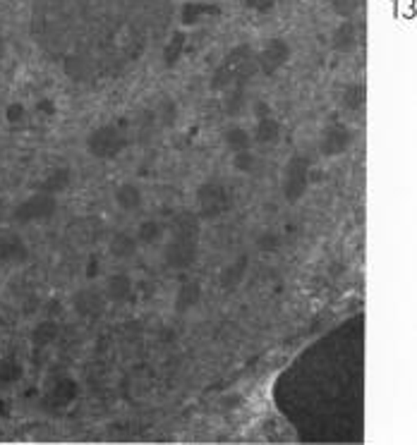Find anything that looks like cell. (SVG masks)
<instances>
[{
  "instance_id": "8",
  "label": "cell",
  "mask_w": 417,
  "mask_h": 445,
  "mask_svg": "<svg viewBox=\"0 0 417 445\" xmlns=\"http://www.w3.org/2000/svg\"><path fill=\"white\" fill-rule=\"evenodd\" d=\"M288 58H290V46L283 39H273V41H269L266 49H264L255 60L264 74H273L278 67L286 65Z\"/></svg>"
},
{
  "instance_id": "29",
  "label": "cell",
  "mask_w": 417,
  "mask_h": 445,
  "mask_svg": "<svg viewBox=\"0 0 417 445\" xmlns=\"http://www.w3.org/2000/svg\"><path fill=\"white\" fill-rule=\"evenodd\" d=\"M22 118H24L22 105H10V108H8V120H10V123H19Z\"/></svg>"
},
{
  "instance_id": "5",
  "label": "cell",
  "mask_w": 417,
  "mask_h": 445,
  "mask_svg": "<svg viewBox=\"0 0 417 445\" xmlns=\"http://www.w3.org/2000/svg\"><path fill=\"white\" fill-rule=\"evenodd\" d=\"M283 197L288 204H298L309 187V161L305 156H293L283 168Z\"/></svg>"
},
{
  "instance_id": "14",
  "label": "cell",
  "mask_w": 417,
  "mask_h": 445,
  "mask_svg": "<svg viewBox=\"0 0 417 445\" xmlns=\"http://www.w3.org/2000/svg\"><path fill=\"white\" fill-rule=\"evenodd\" d=\"M199 302H202V285H199L197 280H194V283H185L176 293V311L178 314H185V311L194 309Z\"/></svg>"
},
{
  "instance_id": "21",
  "label": "cell",
  "mask_w": 417,
  "mask_h": 445,
  "mask_svg": "<svg viewBox=\"0 0 417 445\" xmlns=\"http://www.w3.org/2000/svg\"><path fill=\"white\" fill-rule=\"evenodd\" d=\"M225 144L233 153H240V151H250V144H252V137L247 130H242V127H230L228 132H225Z\"/></svg>"
},
{
  "instance_id": "1",
  "label": "cell",
  "mask_w": 417,
  "mask_h": 445,
  "mask_svg": "<svg viewBox=\"0 0 417 445\" xmlns=\"http://www.w3.org/2000/svg\"><path fill=\"white\" fill-rule=\"evenodd\" d=\"M199 216L194 211H180L171 220V240L163 249V261L168 268L185 271L197 261L199 252Z\"/></svg>"
},
{
  "instance_id": "4",
  "label": "cell",
  "mask_w": 417,
  "mask_h": 445,
  "mask_svg": "<svg viewBox=\"0 0 417 445\" xmlns=\"http://www.w3.org/2000/svg\"><path fill=\"white\" fill-rule=\"evenodd\" d=\"M125 148V134L113 125H101L87 137V151L99 161L118 158Z\"/></svg>"
},
{
  "instance_id": "13",
  "label": "cell",
  "mask_w": 417,
  "mask_h": 445,
  "mask_svg": "<svg viewBox=\"0 0 417 445\" xmlns=\"http://www.w3.org/2000/svg\"><path fill=\"white\" fill-rule=\"evenodd\" d=\"M108 252H110V256L118 259V261H125V259L135 256L137 237L130 235V232H115L108 242Z\"/></svg>"
},
{
  "instance_id": "17",
  "label": "cell",
  "mask_w": 417,
  "mask_h": 445,
  "mask_svg": "<svg viewBox=\"0 0 417 445\" xmlns=\"http://www.w3.org/2000/svg\"><path fill=\"white\" fill-rule=\"evenodd\" d=\"M357 46V31L350 19H343L334 31V49L341 53H350Z\"/></svg>"
},
{
  "instance_id": "30",
  "label": "cell",
  "mask_w": 417,
  "mask_h": 445,
  "mask_svg": "<svg viewBox=\"0 0 417 445\" xmlns=\"http://www.w3.org/2000/svg\"><path fill=\"white\" fill-rule=\"evenodd\" d=\"M273 3H276V0H247V5H252V8H257V10H266V8H271Z\"/></svg>"
},
{
  "instance_id": "20",
  "label": "cell",
  "mask_w": 417,
  "mask_h": 445,
  "mask_svg": "<svg viewBox=\"0 0 417 445\" xmlns=\"http://www.w3.org/2000/svg\"><path fill=\"white\" fill-rule=\"evenodd\" d=\"M257 141H262V144H273V141H278V137H281V125H278V120H273L271 115H264L259 120V125H257Z\"/></svg>"
},
{
  "instance_id": "2",
  "label": "cell",
  "mask_w": 417,
  "mask_h": 445,
  "mask_svg": "<svg viewBox=\"0 0 417 445\" xmlns=\"http://www.w3.org/2000/svg\"><path fill=\"white\" fill-rule=\"evenodd\" d=\"M197 206H199V216L207 220L221 218L223 213H228L230 206H233V197H230L228 187L221 182H204L197 189Z\"/></svg>"
},
{
  "instance_id": "15",
  "label": "cell",
  "mask_w": 417,
  "mask_h": 445,
  "mask_svg": "<svg viewBox=\"0 0 417 445\" xmlns=\"http://www.w3.org/2000/svg\"><path fill=\"white\" fill-rule=\"evenodd\" d=\"M245 273H247V256L242 254V256H237L233 263H228V266H225L223 271H221V288H223L225 293L235 290L237 285L242 283Z\"/></svg>"
},
{
  "instance_id": "9",
  "label": "cell",
  "mask_w": 417,
  "mask_h": 445,
  "mask_svg": "<svg viewBox=\"0 0 417 445\" xmlns=\"http://www.w3.org/2000/svg\"><path fill=\"white\" fill-rule=\"evenodd\" d=\"M72 306L84 319H99L105 309V295L99 293L96 288H84L72 297Z\"/></svg>"
},
{
  "instance_id": "6",
  "label": "cell",
  "mask_w": 417,
  "mask_h": 445,
  "mask_svg": "<svg viewBox=\"0 0 417 445\" xmlns=\"http://www.w3.org/2000/svg\"><path fill=\"white\" fill-rule=\"evenodd\" d=\"M58 209V201H56V194H49V192H36L31 194L29 199L22 201V204L15 209L12 218L17 222H36V220H49Z\"/></svg>"
},
{
  "instance_id": "7",
  "label": "cell",
  "mask_w": 417,
  "mask_h": 445,
  "mask_svg": "<svg viewBox=\"0 0 417 445\" xmlns=\"http://www.w3.org/2000/svg\"><path fill=\"white\" fill-rule=\"evenodd\" d=\"M350 144H352L350 127H346V125H341V123H334V125H329L324 132H321L319 148H321V153H324L326 158L343 156Z\"/></svg>"
},
{
  "instance_id": "24",
  "label": "cell",
  "mask_w": 417,
  "mask_h": 445,
  "mask_svg": "<svg viewBox=\"0 0 417 445\" xmlns=\"http://www.w3.org/2000/svg\"><path fill=\"white\" fill-rule=\"evenodd\" d=\"M343 105L348 110H360L365 105V87L362 84H350L343 94Z\"/></svg>"
},
{
  "instance_id": "32",
  "label": "cell",
  "mask_w": 417,
  "mask_h": 445,
  "mask_svg": "<svg viewBox=\"0 0 417 445\" xmlns=\"http://www.w3.org/2000/svg\"><path fill=\"white\" fill-rule=\"evenodd\" d=\"M0 216H3V199H0Z\"/></svg>"
},
{
  "instance_id": "28",
  "label": "cell",
  "mask_w": 417,
  "mask_h": 445,
  "mask_svg": "<svg viewBox=\"0 0 417 445\" xmlns=\"http://www.w3.org/2000/svg\"><path fill=\"white\" fill-rule=\"evenodd\" d=\"M233 166H235L240 173H252V168H255V156H252L250 151L235 153V156H233Z\"/></svg>"
},
{
  "instance_id": "16",
  "label": "cell",
  "mask_w": 417,
  "mask_h": 445,
  "mask_svg": "<svg viewBox=\"0 0 417 445\" xmlns=\"http://www.w3.org/2000/svg\"><path fill=\"white\" fill-rule=\"evenodd\" d=\"M113 197H115V204H118L123 211H128V213H135V211L142 206V201H144L142 199V189L132 182L120 184V187L115 189Z\"/></svg>"
},
{
  "instance_id": "27",
  "label": "cell",
  "mask_w": 417,
  "mask_h": 445,
  "mask_svg": "<svg viewBox=\"0 0 417 445\" xmlns=\"http://www.w3.org/2000/svg\"><path fill=\"white\" fill-rule=\"evenodd\" d=\"M331 5H334V10L341 15V17L350 19L352 15H355L357 5H360V0H331Z\"/></svg>"
},
{
  "instance_id": "11",
  "label": "cell",
  "mask_w": 417,
  "mask_h": 445,
  "mask_svg": "<svg viewBox=\"0 0 417 445\" xmlns=\"http://www.w3.org/2000/svg\"><path fill=\"white\" fill-rule=\"evenodd\" d=\"M77 397V383L72 378H60L51 385L49 395H46V405L53 410H62V407L72 405Z\"/></svg>"
},
{
  "instance_id": "3",
  "label": "cell",
  "mask_w": 417,
  "mask_h": 445,
  "mask_svg": "<svg viewBox=\"0 0 417 445\" xmlns=\"http://www.w3.org/2000/svg\"><path fill=\"white\" fill-rule=\"evenodd\" d=\"M252 58H255V55H252V51L247 49V46L235 49L223 60V65L216 70L214 79H211V89H225V87H230V84L247 79L250 67H252Z\"/></svg>"
},
{
  "instance_id": "19",
  "label": "cell",
  "mask_w": 417,
  "mask_h": 445,
  "mask_svg": "<svg viewBox=\"0 0 417 445\" xmlns=\"http://www.w3.org/2000/svg\"><path fill=\"white\" fill-rule=\"evenodd\" d=\"M58 335H60V326H58L56 321H41L39 326L31 331V342H34L36 347H49L51 342L58 340Z\"/></svg>"
},
{
  "instance_id": "12",
  "label": "cell",
  "mask_w": 417,
  "mask_h": 445,
  "mask_svg": "<svg viewBox=\"0 0 417 445\" xmlns=\"http://www.w3.org/2000/svg\"><path fill=\"white\" fill-rule=\"evenodd\" d=\"M132 295V280L128 273H113L105 283V299L110 302H128Z\"/></svg>"
},
{
  "instance_id": "10",
  "label": "cell",
  "mask_w": 417,
  "mask_h": 445,
  "mask_svg": "<svg viewBox=\"0 0 417 445\" xmlns=\"http://www.w3.org/2000/svg\"><path fill=\"white\" fill-rule=\"evenodd\" d=\"M26 242L22 240V235L8 230L0 235V259L8 263H22L26 259Z\"/></svg>"
},
{
  "instance_id": "23",
  "label": "cell",
  "mask_w": 417,
  "mask_h": 445,
  "mask_svg": "<svg viewBox=\"0 0 417 445\" xmlns=\"http://www.w3.org/2000/svg\"><path fill=\"white\" fill-rule=\"evenodd\" d=\"M22 378V367L15 359H3L0 362V385H12Z\"/></svg>"
},
{
  "instance_id": "25",
  "label": "cell",
  "mask_w": 417,
  "mask_h": 445,
  "mask_svg": "<svg viewBox=\"0 0 417 445\" xmlns=\"http://www.w3.org/2000/svg\"><path fill=\"white\" fill-rule=\"evenodd\" d=\"M67 182H70V173H67V171H56L44 184H41V192L58 194V192H62V189L67 187Z\"/></svg>"
},
{
  "instance_id": "22",
  "label": "cell",
  "mask_w": 417,
  "mask_h": 445,
  "mask_svg": "<svg viewBox=\"0 0 417 445\" xmlns=\"http://www.w3.org/2000/svg\"><path fill=\"white\" fill-rule=\"evenodd\" d=\"M161 235H163V225L158 220H144L137 227V242H139V245H154V242L161 240Z\"/></svg>"
},
{
  "instance_id": "26",
  "label": "cell",
  "mask_w": 417,
  "mask_h": 445,
  "mask_svg": "<svg viewBox=\"0 0 417 445\" xmlns=\"http://www.w3.org/2000/svg\"><path fill=\"white\" fill-rule=\"evenodd\" d=\"M278 247H281V237H278L276 232L264 230L262 235L257 237V249H262V252H276Z\"/></svg>"
},
{
  "instance_id": "31",
  "label": "cell",
  "mask_w": 417,
  "mask_h": 445,
  "mask_svg": "<svg viewBox=\"0 0 417 445\" xmlns=\"http://www.w3.org/2000/svg\"><path fill=\"white\" fill-rule=\"evenodd\" d=\"M3 51H5V44H3V36H0V55H3Z\"/></svg>"
},
{
  "instance_id": "18",
  "label": "cell",
  "mask_w": 417,
  "mask_h": 445,
  "mask_svg": "<svg viewBox=\"0 0 417 445\" xmlns=\"http://www.w3.org/2000/svg\"><path fill=\"white\" fill-rule=\"evenodd\" d=\"M101 232H103L101 220L84 218V220H79L77 225H72L70 235H79V242H82V245H94V242L101 237Z\"/></svg>"
}]
</instances>
